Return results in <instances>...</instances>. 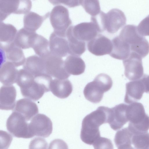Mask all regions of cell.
I'll use <instances>...</instances> for the list:
<instances>
[{"label": "cell", "instance_id": "14", "mask_svg": "<svg viewBox=\"0 0 149 149\" xmlns=\"http://www.w3.org/2000/svg\"><path fill=\"white\" fill-rule=\"evenodd\" d=\"M49 42L50 52L52 54L62 58L69 54L68 43L65 38L59 36L53 31L50 36Z\"/></svg>", "mask_w": 149, "mask_h": 149}, {"label": "cell", "instance_id": "36", "mask_svg": "<svg viewBox=\"0 0 149 149\" xmlns=\"http://www.w3.org/2000/svg\"><path fill=\"white\" fill-rule=\"evenodd\" d=\"M137 29L138 31L142 34L149 35V15L141 21Z\"/></svg>", "mask_w": 149, "mask_h": 149}, {"label": "cell", "instance_id": "24", "mask_svg": "<svg viewBox=\"0 0 149 149\" xmlns=\"http://www.w3.org/2000/svg\"><path fill=\"white\" fill-rule=\"evenodd\" d=\"M17 30L12 24L1 22L0 24V47L3 49L10 45L14 41Z\"/></svg>", "mask_w": 149, "mask_h": 149}, {"label": "cell", "instance_id": "18", "mask_svg": "<svg viewBox=\"0 0 149 149\" xmlns=\"http://www.w3.org/2000/svg\"><path fill=\"white\" fill-rule=\"evenodd\" d=\"M145 88L142 81L131 82L126 84V92L124 101L131 104L141 99L144 92Z\"/></svg>", "mask_w": 149, "mask_h": 149}, {"label": "cell", "instance_id": "19", "mask_svg": "<svg viewBox=\"0 0 149 149\" xmlns=\"http://www.w3.org/2000/svg\"><path fill=\"white\" fill-rule=\"evenodd\" d=\"M23 68L34 76L46 73L44 59L36 55L30 56L26 59Z\"/></svg>", "mask_w": 149, "mask_h": 149}, {"label": "cell", "instance_id": "9", "mask_svg": "<svg viewBox=\"0 0 149 149\" xmlns=\"http://www.w3.org/2000/svg\"><path fill=\"white\" fill-rule=\"evenodd\" d=\"M45 64L46 73L51 77L59 79H68L70 74L67 71L64 61L62 58L51 54L43 58Z\"/></svg>", "mask_w": 149, "mask_h": 149}, {"label": "cell", "instance_id": "33", "mask_svg": "<svg viewBox=\"0 0 149 149\" xmlns=\"http://www.w3.org/2000/svg\"><path fill=\"white\" fill-rule=\"evenodd\" d=\"M13 140L11 135L6 132L0 131V149L8 148Z\"/></svg>", "mask_w": 149, "mask_h": 149}, {"label": "cell", "instance_id": "15", "mask_svg": "<svg viewBox=\"0 0 149 149\" xmlns=\"http://www.w3.org/2000/svg\"><path fill=\"white\" fill-rule=\"evenodd\" d=\"M16 91L12 85L2 86L0 89V109L13 110L15 104Z\"/></svg>", "mask_w": 149, "mask_h": 149}, {"label": "cell", "instance_id": "6", "mask_svg": "<svg viewBox=\"0 0 149 149\" xmlns=\"http://www.w3.org/2000/svg\"><path fill=\"white\" fill-rule=\"evenodd\" d=\"M19 113L13 111L8 118L7 129L13 136L19 138L28 139L33 137L29 130V123Z\"/></svg>", "mask_w": 149, "mask_h": 149}, {"label": "cell", "instance_id": "29", "mask_svg": "<svg viewBox=\"0 0 149 149\" xmlns=\"http://www.w3.org/2000/svg\"><path fill=\"white\" fill-rule=\"evenodd\" d=\"M32 48L38 56L42 58L50 53L49 42L43 36L38 34L34 39Z\"/></svg>", "mask_w": 149, "mask_h": 149}, {"label": "cell", "instance_id": "13", "mask_svg": "<svg viewBox=\"0 0 149 149\" xmlns=\"http://www.w3.org/2000/svg\"><path fill=\"white\" fill-rule=\"evenodd\" d=\"M87 47L88 50L97 56L109 54L112 48V41L108 38L99 34L95 38L88 42Z\"/></svg>", "mask_w": 149, "mask_h": 149}, {"label": "cell", "instance_id": "12", "mask_svg": "<svg viewBox=\"0 0 149 149\" xmlns=\"http://www.w3.org/2000/svg\"><path fill=\"white\" fill-rule=\"evenodd\" d=\"M128 105L122 103L110 108L108 123L111 127L117 130L129 121L127 113Z\"/></svg>", "mask_w": 149, "mask_h": 149}, {"label": "cell", "instance_id": "32", "mask_svg": "<svg viewBox=\"0 0 149 149\" xmlns=\"http://www.w3.org/2000/svg\"><path fill=\"white\" fill-rule=\"evenodd\" d=\"M95 149H113V146L110 139L100 136L92 145Z\"/></svg>", "mask_w": 149, "mask_h": 149}, {"label": "cell", "instance_id": "3", "mask_svg": "<svg viewBox=\"0 0 149 149\" xmlns=\"http://www.w3.org/2000/svg\"><path fill=\"white\" fill-rule=\"evenodd\" d=\"M52 78L46 74L35 76L34 79L24 86L20 88L22 96L32 100L36 101L44 93L50 91Z\"/></svg>", "mask_w": 149, "mask_h": 149}, {"label": "cell", "instance_id": "21", "mask_svg": "<svg viewBox=\"0 0 149 149\" xmlns=\"http://www.w3.org/2000/svg\"><path fill=\"white\" fill-rule=\"evenodd\" d=\"M65 69L70 74L78 75L83 73L86 65L83 59L79 56L70 55L64 61Z\"/></svg>", "mask_w": 149, "mask_h": 149}, {"label": "cell", "instance_id": "23", "mask_svg": "<svg viewBox=\"0 0 149 149\" xmlns=\"http://www.w3.org/2000/svg\"><path fill=\"white\" fill-rule=\"evenodd\" d=\"M37 34L35 31L22 28L17 32L13 42L16 46L22 49L32 48Z\"/></svg>", "mask_w": 149, "mask_h": 149}, {"label": "cell", "instance_id": "16", "mask_svg": "<svg viewBox=\"0 0 149 149\" xmlns=\"http://www.w3.org/2000/svg\"><path fill=\"white\" fill-rule=\"evenodd\" d=\"M18 112L29 121L38 113V109L36 104L28 98H23L18 100L16 102L13 110Z\"/></svg>", "mask_w": 149, "mask_h": 149}, {"label": "cell", "instance_id": "20", "mask_svg": "<svg viewBox=\"0 0 149 149\" xmlns=\"http://www.w3.org/2000/svg\"><path fill=\"white\" fill-rule=\"evenodd\" d=\"M9 61L5 62L0 68V81L3 85H10L16 83L18 70Z\"/></svg>", "mask_w": 149, "mask_h": 149}, {"label": "cell", "instance_id": "5", "mask_svg": "<svg viewBox=\"0 0 149 149\" xmlns=\"http://www.w3.org/2000/svg\"><path fill=\"white\" fill-rule=\"evenodd\" d=\"M49 17L54 32L59 36L66 37L67 31L72 24L68 9L61 5L55 6L49 13Z\"/></svg>", "mask_w": 149, "mask_h": 149}, {"label": "cell", "instance_id": "27", "mask_svg": "<svg viewBox=\"0 0 149 149\" xmlns=\"http://www.w3.org/2000/svg\"><path fill=\"white\" fill-rule=\"evenodd\" d=\"M132 133L127 128H125L117 131L115 136L114 141L118 149H133L131 146Z\"/></svg>", "mask_w": 149, "mask_h": 149}, {"label": "cell", "instance_id": "35", "mask_svg": "<svg viewBox=\"0 0 149 149\" xmlns=\"http://www.w3.org/2000/svg\"><path fill=\"white\" fill-rule=\"evenodd\" d=\"M54 5L63 4L69 8H74L80 5V0H48Z\"/></svg>", "mask_w": 149, "mask_h": 149}, {"label": "cell", "instance_id": "25", "mask_svg": "<svg viewBox=\"0 0 149 149\" xmlns=\"http://www.w3.org/2000/svg\"><path fill=\"white\" fill-rule=\"evenodd\" d=\"M49 15V13L41 16L34 12H29L25 14L24 17V28L28 30L35 32Z\"/></svg>", "mask_w": 149, "mask_h": 149}, {"label": "cell", "instance_id": "2", "mask_svg": "<svg viewBox=\"0 0 149 149\" xmlns=\"http://www.w3.org/2000/svg\"><path fill=\"white\" fill-rule=\"evenodd\" d=\"M113 81L111 77L104 73L97 75L93 81L88 83L85 86L84 94L88 101L94 103L102 100L104 93L111 88Z\"/></svg>", "mask_w": 149, "mask_h": 149}, {"label": "cell", "instance_id": "34", "mask_svg": "<svg viewBox=\"0 0 149 149\" xmlns=\"http://www.w3.org/2000/svg\"><path fill=\"white\" fill-rule=\"evenodd\" d=\"M48 145V143L45 139L38 137L31 141L29 147V149H46L47 148Z\"/></svg>", "mask_w": 149, "mask_h": 149}, {"label": "cell", "instance_id": "31", "mask_svg": "<svg viewBox=\"0 0 149 149\" xmlns=\"http://www.w3.org/2000/svg\"><path fill=\"white\" fill-rule=\"evenodd\" d=\"M80 4L91 16H95L101 11L99 0H80Z\"/></svg>", "mask_w": 149, "mask_h": 149}, {"label": "cell", "instance_id": "8", "mask_svg": "<svg viewBox=\"0 0 149 149\" xmlns=\"http://www.w3.org/2000/svg\"><path fill=\"white\" fill-rule=\"evenodd\" d=\"M29 128L33 137L36 136L47 137L52 132V123L50 118L46 115L38 113L31 119L29 123Z\"/></svg>", "mask_w": 149, "mask_h": 149}, {"label": "cell", "instance_id": "28", "mask_svg": "<svg viewBox=\"0 0 149 149\" xmlns=\"http://www.w3.org/2000/svg\"><path fill=\"white\" fill-rule=\"evenodd\" d=\"M66 36L68 43L69 54L80 56L85 51L86 42L76 38L69 29L67 31Z\"/></svg>", "mask_w": 149, "mask_h": 149}, {"label": "cell", "instance_id": "17", "mask_svg": "<svg viewBox=\"0 0 149 149\" xmlns=\"http://www.w3.org/2000/svg\"><path fill=\"white\" fill-rule=\"evenodd\" d=\"M50 90L55 96L61 99L68 97L72 93L73 88L70 81L67 79L52 80Z\"/></svg>", "mask_w": 149, "mask_h": 149}, {"label": "cell", "instance_id": "22", "mask_svg": "<svg viewBox=\"0 0 149 149\" xmlns=\"http://www.w3.org/2000/svg\"><path fill=\"white\" fill-rule=\"evenodd\" d=\"M1 49L5 52L6 57L8 61L16 67L23 65L26 60L21 48L16 46L14 42Z\"/></svg>", "mask_w": 149, "mask_h": 149}, {"label": "cell", "instance_id": "7", "mask_svg": "<svg viewBox=\"0 0 149 149\" xmlns=\"http://www.w3.org/2000/svg\"><path fill=\"white\" fill-rule=\"evenodd\" d=\"M32 7L31 0H0L1 22L12 13L26 14Z\"/></svg>", "mask_w": 149, "mask_h": 149}, {"label": "cell", "instance_id": "30", "mask_svg": "<svg viewBox=\"0 0 149 149\" xmlns=\"http://www.w3.org/2000/svg\"><path fill=\"white\" fill-rule=\"evenodd\" d=\"M132 144L136 149L149 148V133L147 132L133 133Z\"/></svg>", "mask_w": 149, "mask_h": 149}, {"label": "cell", "instance_id": "37", "mask_svg": "<svg viewBox=\"0 0 149 149\" xmlns=\"http://www.w3.org/2000/svg\"><path fill=\"white\" fill-rule=\"evenodd\" d=\"M145 76L142 79L141 81L144 85L145 92L149 93V75Z\"/></svg>", "mask_w": 149, "mask_h": 149}, {"label": "cell", "instance_id": "26", "mask_svg": "<svg viewBox=\"0 0 149 149\" xmlns=\"http://www.w3.org/2000/svg\"><path fill=\"white\" fill-rule=\"evenodd\" d=\"M112 48L109 55L112 57L119 60H124L128 56L129 50L127 43L118 36L111 40Z\"/></svg>", "mask_w": 149, "mask_h": 149}, {"label": "cell", "instance_id": "10", "mask_svg": "<svg viewBox=\"0 0 149 149\" xmlns=\"http://www.w3.org/2000/svg\"><path fill=\"white\" fill-rule=\"evenodd\" d=\"M103 17L105 31L110 33H116L126 23L124 13L118 9H112L107 13L103 12Z\"/></svg>", "mask_w": 149, "mask_h": 149}, {"label": "cell", "instance_id": "4", "mask_svg": "<svg viewBox=\"0 0 149 149\" xmlns=\"http://www.w3.org/2000/svg\"><path fill=\"white\" fill-rule=\"evenodd\" d=\"M127 113L130 122L128 127L133 133L148 131L149 117L146 113L143 104L137 102L128 105Z\"/></svg>", "mask_w": 149, "mask_h": 149}, {"label": "cell", "instance_id": "1", "mask_svg": "<svg viewBox=\"0 0 149 149\" xmlns=\"http://www.w3.org/2000/svg\"><path fill=\"white\" fill-rule=\"evenodd\" d=\"M106 123L104 114L99 109L86 116L82 123L80 137L82 141L86 144L93 145L100 136L99 127Z\"/></svg>", "mask_w": 149, "mask_h": 149}, {"label": "cell", "instance_id": "11", "mask_svg": "<svg viewBox=\"0 0 149 149\" xmlns=\"http://www.w3.org/2000/svg\"><path fill=\"white\" fill-rule=\"evenodd\" d=\"M69 29L76 38L85 42L92 40L100 33L96 25L91 21L71 25Z\"/></svg>", "mask_w": 149, "mask_h": 149}]
</instances>
